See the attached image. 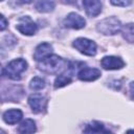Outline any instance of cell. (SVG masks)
<instances>
[{
  "label": "cell",
  "mask_w": 134,
  "mask_h": 134,
  "mask_svg": "<svg viewBox=\"0 0 134 134\" xmlns=\"http://www.w3.org/2000/svg\"><path fill=\"white\" fill-rule=\"evenodd\" d=\"M44 87H45V81H44V79L39 77V76H35L29 83V88L35 91L41 90Z\"/></svg>",
  "instance_id": "ac0fdd59"
},
{
  "label": "cell",
  "mask_w": 134,
  "mask_h": 134,
  "mask_svg": "<svg viewBox=\"0 0 134 134\" xmlns=\"http://www.w3.org/2000/svg\"><path fill=\"white\" fill-rule=\"evenodd\" d=\"M121 35L122 38L129 42V43H134V23H128L121 26Z\"/></svg>",
  "instance_id": "5bb4252c"
},
{
  "label": "cell",
  "mask_w": 134,
  "mask_h": 134,
  "mask_svg": "<svg viewBox=\"0 0 134 134\" xmlns=\"http://www.w3.org/2000/svg\"><path fill=\"white\" fill-rule=\"evenodd\" d=\"M100 65L106 70H118L125 66V62L119 57L108 55V57H104L102 59Z\"/></svg>",
  "instance_id": "ba28073f"
},
{
  "label": "cell",
  "mask_w": 134,
  "mask_h": 134,
  "mask_svg": "<svg viewBox=\"0 0 134 134\" xmlns=\"http://www.w3.org/2000/svg\"><path fill=\"white\" fill-rule=\"evenodd\" d=\"M63 25L65 27L72 28V29H81V28L85 27L86 20L82 16H80L79 14H76V13H70L64 19Z\"/></svg>",
  "instance_id": "52a82bcc"
},
{
  "label": "cell",
  "mask_w": 134,
  "mask_h": 134,
  "mask_svg": "<svg viewBox=\"0 0 134 134\" xmlns=\"http://www.w3.org/2000/svg\"><path fill=\"white\" fill-rule=\"evenodd\" d=\"M100 75H102L100 70L97 69V68H88V67H86V68H82L77 72V77L81 81H85V82L95 81Z\"/></svg>",
  "instance_id": "9c48e42d"
},
{
  "label": "cell",
  "mask_w": 134,
  "mask_h": 134,
  "mask_svg": "<svg viewBox=\"0 0 134 134\" xmlns=\"http://www.w3.org/2000/svg\"><path fill=\"white\" fill-rule=\"evenodd\" d=\"M84 132L85 133H99V132H108V131L105 130L104 125L102 122L94 120L86 126V128L84 129Z\"/></svg>",
  "instance_id": "2e32d148"
},
{
  "label": "cell",
  "mask_w": 134,
  "mask_h": 134,
  "mask_svg": "<svg viewBox=\"0 0 134 134\" xmlns=\"http://www.w3.org/2000/svg\"><path fill=\"white\" fill-rule=\"evenodd\" d=\"M83 6L89 17H95L102 12L100 0H83Z\"/></svg>",
  "instance_id": "30bf717a"
},
{
  "label": "cell",
  "mask_w": 134,
  "mask_h": 134,
  "mask_svg": "<svg viewBox=\"0 0 134 134\" xmlns=\"http://www.w3.org/2000/svg\"><path fill=\"white\" fill-rule=\"evenodd\" d=\"M55 6V3L53 0H39L35 7L40 13H49L52 12Z\"/></svg>",
  "instance_id": "4fadbf2b"
},
{
  "label": "cell",
  "mask_w": 134,
  "mask_h": 134,
  "mask_svg": "<svg viewBox=\"0 0 134 134\" xmlns=\"http://www.w3.org/2000/svg\"><path fill=\"white\" fill-rule=\"evenodd\" d=\"M52 49H53L52 45H50L49 43H46V42L41 43L36 47V50H35V53H34V59L37 62H41L45 58H47L48 55L51 54Z\"/></svg>",
  "instance_id": "8fae6325"
},
{
  "label": "cell",
  "mask_w": 134,
  "mask_h": 134,
  "mask_svg": "<svg viewBox=\"0 0 134 134\" xmlns=\"http://www.w3.org/2000/svg\"><path fill=\"white\" fill-rule=\"evenodd\" d=\"M72 81L71 76L70 75H67L65 73H61L57 76V79L54 80V88L58 89V88H62L68 84H70Z\"/></svg>",
  "instance_id": "e0dca14e"
},
{
  "label": "cell",
  "mask_w": 134,
  "mask_h": 134,
  "mask_svg": "<svg viewBox=\"0 0 134 134\" xmlns=\"http://www.w3.org/2000/svg\"><path fill=\"white\" fill-rule=\"evenodd\" d=\"M32 1L34 0H18V2L21 3V4H28V3L32 2Z\"/></svg>",
  "instance_id": "7402d4cb"
},
{
  "label": "cell",
  "mask_w": 134,
  "mask_h": 134,
  "mask_svg": "<svg viewBox=\"0 0 134 134\" xmlns=\"http://www.w3.org/2000/svg\"><path fill=\"white\" fill-rule=\"evenodd\" d=\"M28 104H29L32 112H35V113H42L46 109L47 99L42 94L35 93V94L29 95V97H28Z\"/></svg>",
  "instance_id": "8992f818"
},
{
  "label": "cell",
  "mask_w": 134,
  "mask_h": 134,
  "mask_svg": "<svg viewBox=\"0 0 134 134\" xmlns=\"http://www.w3.org/2000/svg\"><path fill=\"white\" fill-rule=\"evenodd\" d=\"M39 69L50 74H59L69 69V62L57 54H50L43 61L39 62Z\"/></svg>",
  "instance_id": "6da1fadb"
},
{
  "label": "cell",
  "mask_w": 134,
  "mask_h": 134,
  "mask_svg": "<svg viewBox=\"0 0 134 134\" xmlns=\"http://www.w3.org/2000/svg\"><path fill=\"white\" fill-rule=\"evenodd\" d=\"M16 29L25 36H32L38 29L37 24L27 16L21 17L16 25Z\"/></svg>",
  "instance_id": "5b68a950"
},
{
  "label": "cell",
  "mask_w": 134,
  "mask_h": 134,
  "mask_svg": "<svg viewBox=\"0 0 134 134\" xmlns=\"http://www.w3.org/2000/svg\"><path fill=\"white\" fill-rule=\"evenodd\" d=\"M73 47L81 53L89 57H93L96 53V44L87 38H77L72 43Z\"/></svg>",
  "instance_id": "277c9868"
},
{
  "label": "cell",
  "mask_w": 134,
  "mask_h": 134,
  "mask_svg": "<svg viewBox=\"0 0 134 134\" xmlns=\"http://www.w3.org/2000/svg\"><path fill=\"white\" fill-rule=\"evenodd\" d=\"M63 2H65V3H68V4H71V3H74L75 2V0H62Z\"/></svg>",
  "instance_id": "603a6c76"
},
{
  "label": "cell",
  "mask_w": 134,
  "mask_h": 134,
  "mask_svg": "<svg viewBox=\"0 0 134 134\" xmlns=\"http://www.w3.org/2000/svg\"><path fill=\"white\" fill-rule=\"evenodd\" d=\"M6 24H7V22H6L5 18H4V16L2 15V16H1V27H0V29H1V30H4L5 27H6Z\"/></svg>",
  "instance_id": "ffe728a7"
},
{
  "label": "cell",
  "mask_w": 134,
  "mask_h": 134,
  "mask_svg": "<svg viewBox=\"0 0 134 134\" xmlns=\"http://www.w3.org/2000/svg\"><path fill=\"white\" fill-rule=\"evenodd\" d=\"M27 69V62L24 59H16L10 61L2 70V73L8 79L14 81H19L21 79V73Z\"/></svg>",
  "instance_id": "7a4b0ae2"
},
{
  "label": "cell",
  "mask_w": 134,
  "mask_h": 134,
  "mask_svg": "<svg viewBox=\"0 0 134 134\" xmlns=\"http://www.w3.org/2000/svg\"><path fill=\"white\" fill-rule=\"evenodd\" d=\"M121 23L116 17H108L96 24V29L103 35H115L121 29Z\"/></svg>",
  "instance_id": "3957f363"
},
{
  "label": "cell",
  "mask_w": 134,
  "mask_h": 134,
  "mask_svg": "<svg viewBox=\"0 0 134 134\" xmlns=\"http://www.w3.org/2000/svg\"><path fill=\"white\" fill-rule=\"evenodd\" d=\"M23 117V113L19 109H10L3 113L2 118L3 120L8 125H15L18 121H20Z\"/></svg>",
  "instance_id": "7c38bea8"
},
{
  "label": "cell",
  "mask_w": 134,
  "mask_h": 134,
  "mask_svg": "<svg viewBox=\"0 0 134 134\" xmlns=\"http://www.w3.org/2000/svg\"><path fill=\"white\" fill-rule=\"evenodd\" d=\"M36 130H37L36 122L30 118L23 120L18 128L19 133H34V132H36Z\"/></svg>",
  "instance_id": "9a60e30c"
},
{
  "label": "cell",
  "mask_w": 134,
  "mask_h": 134,
  "mask_svg": "<svg viewBox=\"0 0 134 134\" xmlns=\"http://www.w3.org/2000/svg\"><path fill=\"white\" fill-rule=\"evenodd\" d=\"M132 1L133 0H110L111 4H113L115 6H122V7L130 5L132 3Z\"/></svg>",
  "instance_id": "d6986e66"
},
{
  "label": "cell",
  "mask_w": 134,
  "mask_h": 134,
  "mask_svg": "<svg viewBox=\"0 0 134 134\" xmlns=\"http://www.w3.org/2000/svg\"><path fill=\"white\" fill-rule=\"evenodd\" d=\"M129 88H130V93H131V96H132V98L134 99V82H131V83H130Z\"/></svg>",
  "instance_id": "44dd1931"
}]
</instances>
